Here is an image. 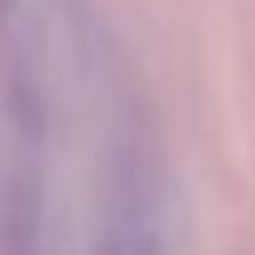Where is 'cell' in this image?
<instances>
[{"label":"cell","mask_w":255,"mask_h":255,"mask_svg":"<svg viewBox=\"0 0 255 255\" xmlns=\"http://www.w3.org/2000/svg\"><path fill=\"white\" fill-rule=\"evenodd\" d=\"M95 255H165L161 203H156V189L142 175V165H123L109 180Z\"/></svg>","instance_id":"cell-1"}]
</instances>
